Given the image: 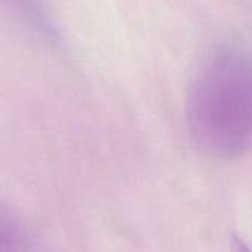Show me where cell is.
I'll list each match as a JSON object with an SVG mask.
<instances>
[{
	"label": "cell",
	"mask_w": 252,
	"mask_h": 252,
	"mask_svg": "<svg viewBox=\"0 0 252 252\" xmlns=\"http://www.w3.org/2000/svg\"><path fill=\"white\" fill-rule=\"evenodd\" d=\"M0 252H47L22 219L1 199Z\"/></svg>",
	"instance_id": "obj_3"
},
{
	"label": "cell",
	"mask_w": 252,
	"mask_h": 252,
	"mask_svg": "<svg viewBox=\"0 0 252 252\" xmlns=\"http://www.w3.org/2000/svg\"><path fill=\"white\" fill-rule=\"evenodd\" d=\"M233 252H251V251L245 247V244H242V241H235Z\"/></svg>",
	"instance_id": "obj_4"
},
{
	"label": "cell",
	"mask_w": 252,
	"mask_h": 252,
	"mask_svg": "<svg viewBox=\"0 0 252 252\" xmlns=\"http://www.w3.org/2000/svg\"><path fill=\"white\" fill-rule=\"evenodd\" d=\"M0 10L30 28L49 46H63V34L47 0H0Z\"/></svg>",
	"instance_id": "obj_2"
},
{
	"label": "cell",
	"mask_w": 252,
	"mask_h": 252,
	"mask_svg": "<svg viewBox=\"0 0 252 252\" xmlns=\"http://www.w3.org/2000/svg\"><path fill=\"white\" fill-rule=\"evenodd\" d=\"M188 123L196 146L214 158L252 149V58L223 50L205 62L188 96Z\"/></svg>",
	"instance_id": "obj_1"
}]
</instances>
